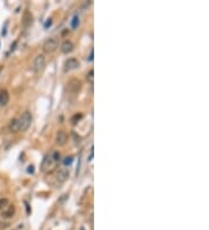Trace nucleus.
Masks as SVG:
<instances>
[{
    "mask_svg": "<svg viewBox=\"0 0 209 230\" xmlns=\"http://www.w3.org/2000/svg\"><path fill=\"white\" fill-rule=\"evenodd\" d=\"M15 214V207L13 204H8L4 210H1V216L5 219H12Z\"/></svg>",
    "mask_w": 209,
    "mask_h": 230,
    "instance_id": "1a4fd4ad",
    "label": "nucleus"
},
{
    "mask_svg": "<svg viewBox=\"0 0 209 230\" xmlns=\"http://www.w3.org/2000/svg\"><path fill=\"white\" fill-rule=\"evenodd\" d=\"M9 101V94L6 89L0 91V107L6 106Z\"/></svg>",
    "mask_w": 209,
    "mask_h": 230,
    "instance_id": "f8f14e48",
    "label": "nucleus"
},
{
    "mask_svg": "<svg viewBox=\"0 0 209 230\" xmlns=\"http://www.w3.org/2000/svg\"><path fill=\"white\" fill-rule=\"evenodd\" d=\"M66 85H68V86H66L68 91H69L70 93H72V94H78L80 89H81V81L79 79H77V78L70 79Z\"/></svg>",
    "mask_w": 209,
    "mask_h": 230,
    "instance_id": "7ed1b4c3",
    "label": "nucleus"
},
{
    "mask_svg": "<svg viewBox=\"0 0 209 230\" xmlns=\"http://www.w3.org/2000/svg\"><path fill=\"white\" fill-rule=\"evenodd\" d=\"M72 28H77V27L79 26V18H78V15H74L73 17V19H72Z\"/></svg>",
    "mask_w": 209,
    "mask_h": 230,
    "instance_id": "f3484780",
    "label": "nucleus"
},
{
    "mask_svg": "<svg viewBox=\"0 0 209 230\" xmlns=\"http://www.w3.org/2000/svg\"><path fill=\"white\" fill-rule=\"evenodd\" d=\"M93 158V147L91 148V153H89V157H88V160H92Z\"/></svg>",
    "mask_w": 209,
    "mask_h": 230,
    "instance_id": "5701e85b",
    "label": "nucleus"
},
{
    "mask_svg": "<svg viewBox=\"0 0 209 230\" xmlns=\"http://www.w3.org/2000/svg\"><path fill=\"white\" fill-rule=\"evenodd\" d=\"M9 204V201L6 199V198H2V199H0V210H4L7 206Z\"/></svg>",
    "mask_w": 209,
    "mask_h": 230,
    "instance_id": "2eb2a0df",
    "label": "nucleus"
},
{
    "mask_svg": "<svg viewBox=\"0 0 209 230\" xmlns=\"http://www.w3.org/2000/svg\"><path fill=\"white\" fill-rule=\"evenodd\" d=\"M55 141H56V144H58L59 147H63V145H65L66 142H68V135L65 134V132H63V130H58L57 134H56Z\"/></svg>",
    "mask_w": 209,
    "mask_h": 230,
    "instance_id": "6e6552de",
    "label": "nucleus"
},
{
    "mask_svg": "<svg viewBox=\"0 0 209 230\" xmlns=\"http://www.w3.org/2000/svg\"><path fill=\"white\" fill-rule=\"evenodd\" d=\"M73 49H74V45L73 43L69 41V40H65L61 45V50L63 53H70L73 51Z\"/></svg>",
    "mask_w": 209,
    "mask_h": 230,
    "instance_id": "9d476101",
    "label": "nucleus"
},
{
    "mask_svg": "<svg viewBox=\"0 0 209 230\" xmlns=\"http://www.w3.org/2000/svg\"><path fill=\"white\" fill-rule=\"evenodd\" d=\"M79 66H80V63H79V61L77 58H69V59H66L65 63H64V71H65V72H69V71L78 69Z\"/></svg>",
    "mask_w": 209,
    "mask_h": 230,
    "instance_id": "0eeeda50",
    "label": "nucleus"
},
{
    "mask_svg": "<svg viewBox=\"0 0 209 230\" xmlns=\"http://www.w3.org/2000/svg\"><path fill=\"white\" fill-rule=\"evenodd\" d=\"M44 66H45V57L43 55H37L33 63V70L35 72H41L44 69Z\"/></svg>",
    "mask_w": 209,
    "mask_h": 230,
    "instance_id": "39448f33",
    "label": "nucleus"
},
{
    "mask_svg": "<svg viewBox=\"0 0 209 230\" xmlns=\"http://www.w3.org/2000/svg\"><path fill=\"white\" fill-rule=\"evenodd\" d=\"M57 48H58V42L55 38H48L42 47V49L45 53H52L53 51H56Z\"/></svg>",
    "mask_w": 209,
    "mask_h": 230,
    "instance_id": "20e7f679",
    "label": "nucleus"
},
{
    "mask_svg": "<svg viewBox=\"0 0 209 230\" xmlns=\"http://www.w3.org/2000/svg\"><path fill=\"white\" fill-rule=\"evenodd\" d=\"M80 230H85V228H83V227H81V228H80Z\"/></svg>",
    "mask_w": 209,
    "mask_h": 230,
    "instance_id": "393cba45",
    "label": "nucleus"
},
{
    "mask_svg": "<svg viewBox=\"0 0 209 230\" xmlns=\"http://www.w3.org/2000/svg\"><path fill=\"white\" fill-rule=\"evenodd\" d=\"M8 129L11 133H17L19 132V129H17V119H13V120H11V122L8 124Z\"/></svg>",
    "mask_w": 209,
    "mask_h": 230,
    "instance_id": "ddd939ff",
    "label": "nucleus"
},
{
    "mask_svg": "<svg viewBox=\"0 0 209 230\" xmlns=\"http://www.w3.org/2000/svg\"><path fill=\"white\" fill-rule=\"evenodd\" d=\"M69 176H70L69 168H61L57 171V173H56V181L58 183V185H62L63 183H65V180L69 178Z\"/></svg>",
    "mask_w": 209,
    "mask_h": 230,
    "instance_id": "423d86ee",
    "label": "nucleus"
},
{
    "mask_svg": "<svg viewBox=\"0 0 209 230\" xmlns=\"http://www.w3.org/2000/svg\"><path fill=\"white\" fill-rule=\"evenodd\" d=\"M51 23H52V20L51 19H48V20H47V22L44 23V27H45V28H48V27L51 26Z\"/></svg>",
    "mask_w": 209,
    "mask_h": 230,
    "instance_id": "aec40b11",
    "label": "nucleus"
},
{
    "mask_svg": "<svg viewBox=\"0 0 209 230\" xmlns=\"http://www.w3.org/2000/svg\"><path fill=\"white\" fill-rule=\"evenodd\" d=\"M83 117V114H80V113H78V114H76V115H73L72 117H71V122H72V124H76V123H78V121L80 120Z\"/></svg>",
    "mask_w": 209,
    "mask_h": 230,
    "instance_id": "dca6fc26",
    "label": "nucleus"
},
{
    "mask_svg": "<svg viewBox=\"0 0 209 230\" xmlns=\"http://www.w3.org/2000/svg\"><path fill=\"white\" fill-rule=\"evenodd\" d=\"M7 228H9V223L8 222H1L0 221V230H5V229H7Z\"/></svg>",
    "mask_w": 209,
    "mask_h": 230,
    "instance_id": "6ab92c4d",
    "label": "nucleus"
},
{
    "mask_svg": "<svg viewBox=\"0 0 209 230\" xmlns=\"http://www.w3.org/2000/svg\"><path fill=\"white\" fill-rule=\"evenodd\" d=\"M32 120H33V117H32V114H30V112H23L21 116L17 119V129H19V132H26L27 129L29 128V126L32 123Z\"/></svg>",
    "mask_w": 209,
    "mask_h": 230,
    "instance_id": "f03ea898",
    "label": "nucleus"
},
{
    "mask_svg": "<svg viewBox=\"0 0 209 230\" xmlns=\"http://www.w3.org/2000/svg\"><path fill=\"white\" fill-rule=\"evenodd\" d=\"M23 229V224L21 223V224H19L17 228H14V229H12V230H22Z\"/></svg>",
    "mask_w": 209,
    "mask_h": 230,
    "instance_id": "4be33fe9",
    "label": "nucleus"
},
{
    "mask_svg": "<svg viewBox=\"0 0 209 230\" xmlns=\"http://www.w3.org/2000/svg\"><path fill=\"white\" fill-rule=\"evenodd\" d=\"M93 59V51H91V55H89V58H88V61H92Z\"/></svg>",
    "mask_w": 209,
    "mask_h": 230,
    "instance_id": "b1692460",
    "label": "nucleus"
},
{
    "mask_svg": "<svg viewBox=\"0 0 209 230\" xmlns=\"http://www.w3.org/2000/svg\"><path fill=\"white\" fill-rule=\"evenodd\" d=\"M86 80L88 81V83H89V84H93V83H94V71L89 70L88 72H87Z\"/></svg>",
    "mask_w": 209,
    "mask_h": 230,
    "instance_id": "4468645a",
    "label": "nucleus"
},
{
    "mask_svg": "<svg viewBox=\"0 0 209 230\" xmlns=\"http://www.w3.org/2000/svg\"><path fill=\"white\" fill-rule=\"evenodd\" d=\"M72 162H73V157L69 156V157H65V158H64V162H63V163H64L65 165H71Z\"/></svg>",
    "mask_w": 209,
    "mask_h": 230,
    "instance_id": "a211bd4d",
    "label": "nucleus"
},
{
    "mask_svg": "<svg viewBox=\"0 0 209 230\" xmlns=\"http://www.w3.org/2000/svg\"><path fill=\"white\" fill-rule=\"evenodd\" d=\"M61 159V155L59 152L56 150H52L49 155H47L44 157L43 162H42V172L44 173H48V172H51L53 168L57 166L58 162Z\"/></svg>",
    "mask_w": 209,
    "mask_h": 230,
    "instance_id": "f257e3e1",
    "label": "nucleus"
},
{
    "mask_svg": "<svg viewBox=\"0 0 209 230\" xmlns=\"http://www.w3.org/2000/svg\"><path fill=\"white\" fill-rule=\"evenodd\" d=\"M33 23V14L30 12L26 11L23 13V17H22V26L23 27H29L30 25Z\"/></svg>",
    "mask_w": 209,
    "mask_h": 230,
    "instance_id": "9b49d317",
    "label": "nucleus"
},
{
    "mask_svg": "<svg viewBox=\"0 0 209 230\" xmlns=\"http://www.w3.org/2000/svg\"><path fill=\"white\" fill-rule=\"evenodd\" d=\"M27 172H28V173H34V166H28Z\"/></svg>",
    "mask_w": 209,
    "mask_h": 230,
    "instance_id": "412c9836",
    "label": "nucleus"
}]
</instances>
